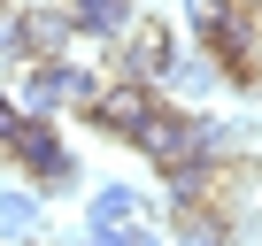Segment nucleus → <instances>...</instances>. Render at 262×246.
Listing matches in <instances>:
<instances>
[{"instance_id": "obj_1", "label": "nucleus", "mask_w": 262, "mask_h": 246, "mask_svg": "<svg viewBox=\"0 0 262 246\" xmlns=\"http://www.w3.org/2000/svg\"><path fill=\"white\" fill-rule=\"evenodd\" d=\"M155 108H162V85H155V77L108 69V77H100V92L77 108V123H93L100 139H123V146H131V139L147 131V115H155Z\"/></svg>"}, {"instance_id": "obj_2", "label": "nucleus", "mask_w": 262, "mask_h": 246, "mask_svg": "<svg viewBox=\"0 0 262 246\" xmlns=\"http://www.w3.org/2000/svg\"><path fill=\"white\" fill-rule=\"evenodd\" d=\"M0 162L8 169H24L47 200H62V192H77V154L62 146V131H54V115H24V131L0 146Z\"/></svg>"}, {"instance_id": "obj_3", "label": "nucleus", "mask_w": 262, "mask_h": 246, "mask_svg": "<svg viewBox=\"0 0 262 246\" xmlns=\"http://www.w3.org/2000/svg\"><path fill=\"white\" fill-rule=\"evenodd\" d=\"M108 69L93 62H70V54H47V62H24V108L31 115H62V108H85L100 92Z\"/></svg>"}, {"instance_id": "obj_4", "label": "nucleus", "mask_w": 262, "mask_h": 246, "mask_svg": "<svg viewBox=\"0 0 262 246\" xmlns=\"http://www.w3.org/2000/svg\"><path fill=\"white\" fill-rule=\"evenodd\" d=\"M178 31L162 23V16H139L116 46H108V69H131V77H155V85H170V69H178Z\"/></svg>"}, {"instance_id": "obj_5", "label": "nucleus", "mask_w": 262, "mask_h": 246, "mask_svg": "<svg viewBox=\"0 0 262 246\" xmlns=\"http://www.w3.org/2000/svg\"><path fill=\"white\" fill-rule=\"evenodd\" d=\"M193 131H201V108H155L147 115V131L139 139H131V154H139V162H155V169H170V162H185L193 154Z\"/></svg>"}, {"instance_id": "obj_6", "label": "nucleus", "mask_w": 262, "mask_h": 246, "mask_svg": "<svg viewBox=\"0 0 262 246\" xmlns=\"http://www.w3.org/2000/svg\"><path fill=\"white\" fill-rule=\"evenodd\" d=\"M24 39H31V62H47V54H70V39H77L70 0H24Z\"/></svg>"}, {"instance_id": "obj_7", "label": "nucleus", "mask_w": 262, "mask_h": 246, "mask_svg": "<svg viewBox=\"0 0 262 246\" xmlns=\"http://www.w3.org/2000/svg\"><path fill=\"white\" fill-rule=\"evenodd\" d=\"M231 223H239V208H224V200L170 208V238L178 246H231Z\"/></svg>"}, {"instance_id": "obj_8", "label": "nucleus", "mask_w": 262, "mask_h": 246, "mask_svg": "<svg viewBox=\"0 0 262 246\" xmlns=\"http://www.w3.org/2000/svg\"><path fill=\"white\" fill-rule=\"evenodd\" d=\"M70 16H77V39L116 46L131 23H139V0H70Z\"/></svg>"}, {"instance_id": "obj_9", "label": "nucleus", "mask_w": 262, "mask_h": 246, "mask_svg": "<svg viewBox=\"0 0 262 246\" xmlns=\"http://www.w3.org/2000/svg\"><path fill=\"white\" fill-rule=\"evenodd\" d=\"M147 215V200L131 192V185H93V200H85V223L93 231H108V223H139Z\"/></svg>"}, {"instance_id": "obj_10", "label": "nucleus", "mask_w": 262, "mask_h": 246, "mask_svg": "<svg viewBox=\"0 0 262 246\" xmlns=\"http://www.w3.org/2000/svg\"><path fill=\"white\" fill-rule=\"evenodd\" d=\"M170 92H178V100L224 92V69H216V54H178V69H170Z\"/></svg>"}, {"instance_id": "obj_11", "label": "nucleus", "mask_w": 262, "mask_h": 246, "mask_svg": "<svg viewBox=\"0 0 262 246\" xmlns=\"http://www.w3.org/2000/svg\"><path fill=\"white\" fill-rule=\"evenodd\" d=\"M39 231V200L31 192H0V238H31Z\"/></svg>"}, {"instance_id": "obj_12", "label": "nucleus", "mask_w": 262, "mask_h": 246, "mask_svg": "<svg viewBox=\"0 0 262 246\" xmlns=\"http://www.w3.org/2000/svg\"><path fill=\"white\" fill-rule=\"evenodd\" d=\"M85 246H162V231H147V215L139 223H108V231L85 223Z\"/></svg>"}, {"instance_id": "obj_13", "label": "nucleus", "mask_w": 262, "mask_h": 246, "mask_svg": "<svg viewBox=\"0 0 262 246\" xmlns=\"http://www.w3.org/2000/svg\"><path fill=\"white\" fill-rule=\"evenodd\" d=\"M24 115H31V108H24V92H0V146L24 131Z\"/></svg>"}]
</instances>
